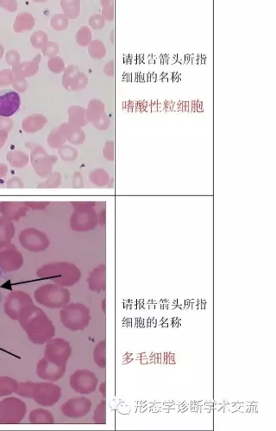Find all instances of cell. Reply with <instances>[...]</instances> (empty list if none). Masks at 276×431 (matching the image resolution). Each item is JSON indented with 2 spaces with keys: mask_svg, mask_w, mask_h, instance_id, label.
I'll return each instance as SVG.
<instances>
[{
  "mask_svg": "<svg viewBox=\"0 0 276 431\" xmlns=\"http://www.w3.org/2000/svg\"><path fill=\"white\" fill-rule=\"evenodd\" d=\"M21 100L17 92L4 90L0 92V116L10 117L17 112Z\"/></svg>",
  "mask_w": 276,
  "mask_h": 431,
  "instance_id": "cell-1",
  "label": "cell"
},
{
  "mask_svg": "<svg viewBox=\"0 0 276 431\" xmlns=\"http://www.w3.org/2000/svg\"><path fill=\"white\" fill-rule=\"evenodd\" d=\"M36 24V20L32 15L28 12H21L17 15L13 24V30L15 32L22 33L29 31L33 29Z\"/></svg>",
  "mask_w": 276,
  "mask_h": 431,
  "instance_id": "cell-2",
  "label": "cell"
},
{
  "mask_svg": "<svg viewBox=\"0 0 276 431\" xmlns=\"http://www.w3.org/2000/svg\"><path fill=\"white\" fill-rule=\"evenodd\" d=\"M60 7L69 19H75L80 13V0H60Z\"/></svg>",
  "mask_w": 276,
  "mask_h": 431,
  "instance_id": "cell-3",
  "label": "cell"
},
{
  "mask_svg": "<svg viewBox=\"0 0 276 431\" xmlns=\"http://www.w3.org/2000/svg\"><path fill=\"white\" fill-rule=\"evenodd\" d=\"M88 47V54L93 59L100 60L107 55V48L99 40H93Z\"/></svg>",
  "mask_w": 276,
  "mask_h": 431,
  "instance_id": "cell-4",
  "label": "cell"
},
{
  "mask_svg": "<svg viewBox=\"0 0 276 431\" xmlns=\"http://www.w3.org/2000/svg\"><path fill=\"white\" fill-rule=\"evenodd\" d=\"M75 41L80 47H88L93 41V34L90 28L88 26L79 28L75 36Z\"/></svg>",
  "mask_w": 276,
  "mask_h": 431,
  "instance_id": "cell-5",
  "label": "cell"
},
{
  "mask_svg": "<svg viewBox=\"0 0 276 431\" xmlns=\"http://www.w3.org/2000/svg\"><path fill=\"white\" fill-rule=\"evenodd\" d=\"M102 6V16L104 19L112 22L115 16V0H100Z\"/></svg>",
  "mask_w": 276,
  "mask_h": 431,
  "instance_id": "cell-6",
  "label": "cell"
},
{
  "mask_svg": "<svg viewBox=\"0 0 276 431\" xmlns=\"http://www.w3.org/2000/svg\"><path fill=\"white\" fill-rule=\"evenodd\" d=\"M48 35L43 30H37L32 34L30 37V43L35 49H43L48 44Z\"/></svg>",
  "mask_w": 276,
  "mask_h": 431,
  "instance_id": "cell-7",
  "label": "cell"
},
{
  "mask_svg": "<svg viewBox=\"0 0 276 431\" xmlns=\"http://www.w3.org/2000/svg\"><path fill=\"white\" fill-rule=\"evenodd\" d=\"M69 19L64 14H56L50 21V25L56 31L66 30L69 26Z\"/></svg>",
  "mask_w": 276,
  "mask_h": 431,
  "instance_id": "cell-8",
  "label": "cell"
},
{
  "mask_svg": "<svg viewBox=\"0 0 276 431\" xmlns=\"http://www.w3.org/2000/svg\"><path fill=\"white\" fill-rule=\"evenodd\" d=\"M60 52L59 44L54 42H48V44L43 49V55L47 57H53L57 55Z\"/></svg>",
  "mask_w": 276,
  "mask_h": 431,
  "instance_id": "cell-9",
  "label": "cell"
},
{
  "mask_svg": "<svg viewBox=\"0 0 276 431\" xmlns=\"http://www.w3.org/2000/svg\"><path fill=\"white\" fill-rule=\"evenodd\" d=\"M89 25L93 30H101L105 25V19L100 14H94L89 18Z\"/></svg>",
  "mask_w": 276,
  "mask_h": 431,
  "instance_id": "cell-10",
  "label": "cell"
},
{
  "mask_svg": "<svg viewBox=\"0 0 276 431\" xmlns=\"http://www.w3.org/2000/svg\"><path fill=\"white\" fill-rule=\"evenodd\" d=\"M48 66L52 71L60 72L64 69L65 64H64V61L61 58L55 55V56L50 58L48 62Z\"/></svg>",
  "mask_w": 276,
  "mask_h": 431,
  "instance_id": "cell-11",
  "label": "cell"
},
{
  "mask_svg": "<svg viewBox=\"0 0 276 431\" xmlns=\"http://www.w3.org/2000/svg\"><path fill=\"white\" fill-rule=\"evenodd\" d=\"M104 342L99 344L95 350V360L101 367H104Z\"/></svg>",
  "mask_w": 276,
  "mask_h": 431,
  "instance_id": "cell-12",
  "label": "cell"
},
{
  "mask_svg": "<svg viewBox=\"0 0 276 431\" xmlns=\"http://www.w3.org/2000/svg\"><path fill=\"white\" fill-rule=\"evenodd\" d=\"M0 7L10 12H14L17 10V0H0Z\"/></svg>",
  "mask_w": 276,
  "mask_h": 431,
  "instance_id": "cell-13",
  "label": "cell"
},
{
  "mask_svg": "<svg viewBox=\"0 0 276 431\" xmlns=\"http://www.w3.org/2000/svg\"><path fill=\"white\" fill-rule=\"evenodd\" d=\"M6 62L8 63L10 65H15L19 63L20 55L19 53L16 51V50H10L6 53Z\"/></svg>",
  "mask_w": 276,
  "mask_h": 431,
  "instance_id": "cell-14",
  "label": "cell"
},
{
  "mask_svg": "<svg viewBox=\"0 0 276 431\" xmlns=\"http://www.w3.org/2000/svg\"><path fill=\"white\" fill-rule=\"evenodd\" d=\"M109 71V75H113L114 73V61H110L109 63H107L105 67H104V72L107 73Z\"/></svg>",
  "mask_w": 276,
  "mask_h": 431,
  "instance_id": "cell-15",
  "label": "cell"
},
{
  "mask_svg": "<svg viewBox=\"0 0 276 431\" xmlns=\"http://www.w3.org/2000/svg\"><path fill=\"white\" fill-rule=\"evenodd\" d=\"M4 53H5V49H4V47L0 44V58H2V56L4 55Z\"/></svg>",
  "mask_w": 276,
  "mask_h": 431,
  "instance_id": "cell-16",
  "label": "cell"
},
{
  "mask_svg": "<svg viewBox=\"0 0 276 431\" xmlns=\"http://www.w3.org/2000/svg\"><path fill=\"white\" fill-rule=\"evenodd\" d=\"M2 276H3V273L0 270V279L2 278ZM1 302H2V293H1V290H0V303H1Z\"/></svg>",
  "mask_w": 276,
  "mask_h": 431,
  "instance_id": "cell-17",
  "label": "cell"
},
{
  "mask_svg": "<svg viewBox=\"0 0 276 431\" xmlns=\"http://www.w3.org/2000/svg\"><path fill=\"white\" fill-rule=\"evenodd\" d=\"M33 2H35V3H45V2H47V0H33Z\"/></svg>",
  "mask_w": 276,
  "mask_h": 431,
  "instance_id": "cell-18",
  "label": "cell"
}]
</instances>
